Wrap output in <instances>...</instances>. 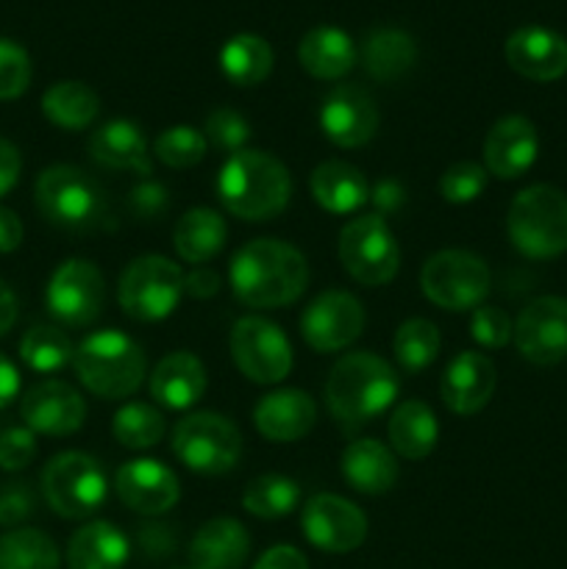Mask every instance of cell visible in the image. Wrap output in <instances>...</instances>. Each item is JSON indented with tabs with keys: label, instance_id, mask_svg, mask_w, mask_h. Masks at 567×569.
Segmentation results:
<instances>
[{
	"label": "cell",
	"instance_id": "1f68e13d",
	"mask_svg": "<svg viewBox=\"0 0 567 569\" xmlns=\"http://www.w3.org/2000/svg\"><path fill=\"white\" fill-rule=\"evenodd\" d=\"M417 61V44L400 28H376L365 37L361 44V64L365 72L376 81H398L400 76L415 67Z\"/></svg>",
	"mask_w": 567,
	"mask_h": 569
},
{
	"label": "cell",
	"instance_id": "e0dca14e",
	"mask_svg": "<svg viewBox=\"0 0 567 569\" xmlns=\"http://www.w3.org/2000/svg\"><path fill=\"white\" fill-rule=\"evenodd\" d=\"M320 128L337 148H365L378 131V106L365 87L342 83L320 106Z\"/></svg>",
	"mask_w": 567,
	"mask_h": 569
},
{
	"label": "cell",
	"instance_id": "5b68a950",
	"mask_svg": "<svg viewBox=\"0 0 567 569\" xmlns=\"http://www.w3.org/2000/svg\"><path fill=\"white\" fill-rule=\"evenodd\" d=\"M33 198L39 214L64 231H92L111 220L100 183L76 164H53L39 172Z\"/></svg>",
	"mask_w": 567,
	"mask_h": 569
},
{
	"label": "cell",
	"instance_id": "9a60e30c",
	"mask_svg": "<svg viewBox=\"0 0 567 569\" xmlns=\"http://www.w3.org/2000/svg\"><path fill=\"white\" fill-rule=\"evenodd\" d=\"M300 528L311 548L342 556L361 548L367 539V517L350 500L339 495H311L300 511Z\"/></svg>",
	"mask_w": 567,
	"mask_h": 569
},
{
	"label": "cell",
	"instance_id": "7bdbcfd3",
	"mask_svg": "<svg viewBox=\"0 0 567 569\" xmlns=\"http://www.w3.org/2000/svg\"><path fill=\"white\" fill-rule=\"evenodd\" d=\"M487 176L489 172L484 164H476V161H456L439 178V194L454 206L472 203L487 189Z\"/></svg>",
	"mask_w": 567,
	"mask_h": 569
},
{
	"label": "cell",
	"instance_id": "484cf974",
	"mask_svg": "<svg viewBox=\"0 0 567 569\" xmlns=\"http://www.w3.org/2000/svg\"><path fill=\"white\" fill-rule=\"evenodd\" d=\"M250 556L248 528L233 517L203 522L189 545L192 569H242Z\"/></svg>",
	"mask_w": 567,
	"mask_h": 569
},
{
	"label": "cell",
	"instance_id": "d4e9b609",
	"mask_svg": "<svg viewBox=\"0 0 567 569\" xmlns=\"http://www.w3.org/2000/svg\"><path fill=\"white\" fill-rule=\"evenodd\" d=\"M206 387H209V378H206L203 361L187 350L165 356L150 372V398L172 411L192 409L206 395Z\"/></svg>",
	"mask_w": 567,
	"mask_h": 569
},
{
	"label": "cell",
	"instance_id": "ee69618b",
	"mask_svg": "<svg viewBox=\"0 0 567 569\" xmlns=\"http://www.w3.org/2000/svg\"><path fill=\"white\" fill-rule=\"evenodd\" d=\"M31 87V59L26 48L0 39V100H14Z\"/></svg>",
	"mask_w": 567,
	"mask_h": 569
},
{
	"label": "cell",
	"instance_id": "7c38bea8",
	"mask_svg": "<svg viewBox=\"0 0 567 569\" xmlns=\"http://www.w3.org/2000/svg\"><path fill=\"white\" fill-rule=\"evenodd\" d=\"M228 348H231V359L237 370L248 381L261 383V387L281 383L292 372L295 359L289 337L276 322L265 320V317L250 315L233 322Z\"/></svg>",
	"mask_w": 567,
	"mask_h": 569
},
{
	"label": "cell",
	"instance_id": "f35d334b",
	"mask_svg": "<svg viewBox=\"0 0 567 569\" xmlns=\"http://www.w3.org/2000/svg\"><path fill=\"white\" fill-rule=\"evenodd\" d=\"M72 353H76V345L59 326H33L20 339V359L26 361L28 370L42 372V376L72 365Z\"/></svg>",
	"mask_w": 567,
	"mask_h": 569
},
{
	"label": "cell",
	"instance_id": "8992f818",
	"mask_svg": "<svg viewBox=\"0 0 567 569\" xmlns=\"http://www.w3.org/2000/svg\"><path fill=\"white\" fill-rule=\"evenodd\" d=\"M506 231L526 259H556L567 250V194L550 183H534L515 194Z\"/></svg>",
	"mask_w": 567,
	"mask_h": 569
},
{
	"label": "cell",
	"instance_id": "f6af8a7d",
	"mask_svg": "<svg viewBox=\"0 0 567 569\" xmlns=\"http://www.w3.org/2000/svg\"><path fill=\"white\" fill-rule=\"evenodd\" d=\"M470 333L481 348L498 350L515 337V322L498 306H478V309H472Z\"/></svg>",
	"mask_w": 567,
	"mask_h": 569
},
{
	"label": "cell",
	"instance_id": "7a4b0ae2",
	"mask_svg": "<svg viewBox=\"0 0 567 569\" xmlns=\"http://www.w3.org/2000/svg\"><path fill=\"white\" fill-rule=\"evenodd\" d=\"M398 389V376L389 361L370 350H356L331 367L326 406L342 431H359L395 403Z\"/></svg>",
	"mask_w": 567,
	"mask_h": 569
},
{
	"label": "cell",
	"instance_id": "4dcf8cb0",
	"mask_svg": "<svg viewBox=\"0 0 567 569\" xmlns=\"http://www.w3.org/2000/svg\"><path fill=\"white\" fill-rule=\"evenodd\" d=\"M387 437L392 453L404 456V459L409 461L426 459V456L437 448V415H434L431 406L422 403V400H404V403L395 406V411L389 415Z\"/></svg>",
	"mask_w": 567,
	"mask_h": 569
},
{
	"label": "cell",
	"instance_id": "d6a6232c",
	"mask_svg": "<svg viewBox=\"0 0 567 569\" xmlns=\"http://www.w3.org/2000/svg\"><path fill=\"white\" fill-rule=\"evenodd\" d=\"M228 228L222 214H217L215 209H189L181 220L176 222V231H172V244H176V253L181 256L187 264H206V261L215 259L222 248H226Z\"/></svg>",
	"mask_w": 567,
	"mask_h": 569
},
{
	"label": "cell",
	"instance_id": "d590c367",
	"mask_svg": "<svg viewBox=\"0 0 567 569\" xmlns=\"http://www.w3.org/2000/svg\"><path fill=\"white\" fill-rule=\"evenodd\" d=\"M300 487L287 476L267 472L253 478L242 495V509L259 520H278V517L292 515L300 506Z\"/></svg>",
	"mask_w": 567,
	"mask_h": 569
},
{
	"label": "cell",
	"instance_id": "7402d4cb",
	"mask_svg": "<svg viewBox=\"0 0 567 569\" xmlns=\"http://www.w3.org/2000/svg\"><path fill=\"white\" fill-rule=\"evenodd\" d=\"M506 61L528 81H556L567 72V39L543 26H523L506 39Z\"/></svg>",
	"mask_w": 567,
	"mask_h": 569
},
{
	"label": "cell",
	"instance_id": "f5cc1de1",
	"mask_svg": "<svg viewBox=\"0 0 567 569\" xmlns=\"http://www.w3.org/2000/svg\"><path fill=\"white\" fill-rule=\"evenodd\" d=\"M253 569H309V561L292 545H276L259 556Z\"/></svg>",
	"mask_w": 567,
	"mask_h": 569
},
{
	"label": "cell",
	"instance_id": "52a82bcc",
	"mask_svg": "<svg viewBox=\"0 0 567 569\" xmlns=\"http://www.w3.org/2000/svg\"><path fill=\"white\" fill-rule=\"evenodd\" d=\"M42 498L64 520H87L109 500V478L94 456L67 450L44 465Z\"/></svg>",
	"mask_w": 567,
	"mask_h": 569
},
{
	"label": "cell",
	"instance_id": "816d5d0a",
	"mask_svg": "<svg viewBox=\"0 0 567 569\" xmlns=\"http://www.w3.org/2000/svg\"><path fill=\"white\" fill-rule=\"evenodd\" d=\"M20 172H22L20 150H17L14 142L0 137V198H6V194L17 187Z\"/></svg>",
	"mask_w": 567,
	"mask_h": 569
},
{
	"label": "cell",
	"instance_id": "603a6c76",
	"mask_svg": "<svg viewBox=\"0 0 567 569\" xmlns=\"http://www.w3.org/2000/svg\"><path fill=\"white\" fill-rule=\"evenodd\" d=\"M317 406L304 389L267 392L253 409V426L270 442H298L315 428Z\"/></svg>",
	"mask_w": 567,
	"mask_h": 569
},
{
	"label": "cell",
	"instance_id": "ab89813d",
	"mask_svg": "<svg viewBox=\"0 0 567 569\" xmlns=\"http://www.w3.org/2000/svg\"><path fill=\"white\" fill-rule=\"evenodd\" d=\"M115 439L128 450H148L165 439L167 422L150 403H126L111 422Z\"/></svg>",
	"mask_w": 567,
	"mask_h": 569
},
{
	"label": "cell",
	"instance_id": "9c48e42d",
	"mask_svg": "<svg viewBox=\"0 0 567 569\" xmlns=\"http://www.w3.org/2000/svg\"><path fill=\"white\" fill-rule=\"evenodd\" d=\"M183 298V270L165 256H139L117 283L120 309L137 322L167 320Z\"/></svg>",
	"mask_w": 567,
	"mask_h": 569
},
{
	"label": "cell",
	"instance_id": "c3c4849f",
	"mask_svg": "<svg viewBox=\"0 0 567 569\" xmlns=\"http://www.w3.org/2000/svg\"><path fill=\"white\" fill-rule=\"evenodd\" d=\"M33 509H37V492L31 489V483L11 481L0 489V526H20L33 515Z\"/></svg>",
	"mask_w": 567,
	"mask_h": 569
},
{
	"label": "cell",
	"instance_id": "83f0119b",
	"mask_svg": "<svg viewBox=\"0 0 567 569\" xmlns=\"http://www.w3.org/2000/svg\"><path fill=\"white\" fill-rule=\"evenodd\" d=\"M131 556V542L115 522L94 520L72 533L67 545L70 569H122Z\"/></svg>",
	"mask_w": 567,
	"mask_h": 569
},
{
	"label": "cell",
	"instance_id": "e575fe53",
	"mask_svg": "<svg viewBox=\"0 0 567 569\" xmlns=\"http://www.w3.org/2000/svg\"><path fill=\"white\" fill-rule=\"evenodd\" d=\"M220 70L237 87H256L272 72V48L256 33H237L222 44Z\"/></svg>",
	"mask_w": 567,
	"mask_h": 569
},
{
	"label": "cell",
	"instance_id": "3957f363",
	"mask_svg": "<svg viewBox=\"0 0 567 569\" xmlns=\"http://www.w3.org/2000/svg\"><path fill=\"white\" fill-rule=\"evenodd\" d=\"M217 198L245 222H267L281 214L292 198L287 164L267 150H239L228 156L217 176Z\"/></svg>",
	"mask_w": 567,
	"mask_h": 569
},
{
	"label": "cell",
	"instance_id": "f546056e",
	"mask_svg": "<svg viewBox=\"0 0 567 569\" xmlns=\"http://www.w3.org/2000/svg\"><path fill=\"white\" fill-rule=\"evenodd\" d=\"M298 61L309 76L320 81H337L356 64V44L342 28L317 26L300 39Z\"/></svg>",
	"mask_w": 567,
	"mask_h": 569
},
{
	"label": "cell",
	"instance_id": "f907efd6",
	"mask_svg": "<svg viewBox=\"0 0 567 569\" xmlns=\"http://www.w3.org/2000/svg\"><path fill=\"white\" fill-rule=\"evenodd\" d=\"M370 203L376 206V214L387 220V214H395V211L404 209L406 203L404 183L395 181V178H381V181L370 187Z\"/></svg>",
	"mask_w": 567,
	"mask_h": 569
},
{
	"label": "cell",
	"instance_id": "5bb4252c",
	"mask_svg": "<svg viewBox=\"0 0 567 569\" xmlns=\"http://www.w3.org/2000/svg\"><path fill=\"white\" fill-rule=\"evenodd\" d=\"M365 331V306L345 289H326L300 315V333L317 353H339Z\"/></svg>",
	"mask_w": 567,
	"mask_h": 569
},
{
	"label": "cell",
	"instance_id": "2e32d148",
	"mask_svg": "<svg viewBox=\"0 0 567 569\" xmlns=\"http://www.w3.org/2000/svg\"><path fill=\"white\" fill-rule=\"evenodd\" d=\"M515 345L531 365L550 367L567 359V300L545 295L531 300L515 322Z\"/></svg>",
	"mask_w": 567,
	"mask_h": 569
},
{
	"label": "cell",
	"instance_id": "681fc988",
	"mask_svg": "<svg viewBox=\"0 0 567 569\" xmlns=\"http://www.w3.org/2000/svg\"><path fill=\"white\" fill-rule=\"evenodd\" d=\"M137 542L148 559H167L178 548V528L170 522H142L137 528Z\"/></svg>",
	"mask_w": 567,
	"mask_h": 569
},
{
	"label": "cell",
	"instance_id": "b9f144b4",
	"mask_svg": "<svg viewBox=\"0 0 567 569\" xmlns=\"http://www.w3.org/2000/svg\"><path fill=\"white\" fill-rule=\"evenodd\" d=\"M203 137L209 142V148H217L220 153H239L245 150L250 139V122L245 120L239 111L228 109H215L209 117H206V126H203Z\"/></svg>",
	"mask_w": 567,
	"mask_h": 569
},
{
	"label": "cell",
	"instance_id": "6da1fadb",
	"mask_svg": "<svg viewBox=\"0 0 567 569\" xmlns=\"http://www.w3.org/2000/svg\"><path fill=\"white\" fill-rule=\"evenodd\" d=\"M233 298L250 309L289 306L309 287V264L304 253L281 239H253L233 253L231 270Z\"/></svg>",
	"mask_w": 567,
	"mask_h": 569
},
{
	"label": "cell",
	"instance_id": "836d02e7",
	"mask_svg": "<svg viewBox=\"0 0 567 569\" xmlns=\"http://www.w3.org/2000/svg\"><path fill=\"white\" fill-rule=\"evenodd\" d=\"M42 114L61 131H83L100 114V98L81 81H59L42 94Z\"/></svg>",
	"mask_w": 567,
	"mask_h": 569
},
{
	"label": "cell",
	"instance_id": "7dc6e473",
	"mask_svg": "<svg viewBox=\"0 0 567 569\" xmlns=\"http://www.w3.org/2000/svg\"><path fill=\"white\" fill-rule=\"evenodd\" d=\"M126 206L139 222H156L161 214H165L167 206H170V194H167V189L161 187L159 181L145 178L142 183H137V187L131 189Z\"/></svg>",
	"mask_w": 567,
	"mask_h": 569
},
{
	"label": "cell",
	"instance_id": "60d3db41",
	"mask_svg": "<svg viewBox=\"0 0 567 569\" xmlns=\"http://www.w3.org/2000/svg\"><path fill=\"white\" fill-rule=\"evenodd\" d=\"M206 153H209V142H206L203 131H195L192 126L165 128L153 142L156 159L172 170H189V167L200 164Z\"/></svg>",
	"mask_w": 567,
	"mask_h": 569
},
{
	"label": "cell",
	"instance_id": "74e56055",
	"mask_svg": "<svg viewBox=\"0 0 567 569\" xmlns=\"http://www.w3.org/2000/svg\"><path fill=\"white\" fill-rule=\"evenodd\" d=\"M439 348H442L439 328L431 320H422V317H411V320L400 322L392 337L395 361L406 372H420L431 367L437 361Z\"/></svg>",
	"mask_w": 567,
	"mask_h": 569
},
{
	"label": "cell",
	"instance_id": "11a10c76",
	"mask_svg": "<svg viewBox=\"0 0 567 569\" xmlns=\"http://www.w3.org/2000/svg\"><path fill=\"white\" fill-rule=\"evenodd\" d=\"M22 220L17 211L0 206V253H14L22 244Z\"/></svg>",
	"mask_w": 567,
	"mask_h": 569
},
{
	"label": "cell",
	"instance_id": "4316f807",
	"mask_svg": "<svg viewBox=\"0 0 567 569\" xmlns=\"http://www.w3.org/2000/svg\"><path fill=\"white\" fill-rule=\"evenodd\" d=\"M309 189L315 203L331 214H354L370 203V181L350 161L331 159L317 164L309 178Z\"/></svg>",
	"mask_w": 567,
	"mask_h": 569
},
{
	"label": "cell",
	"instance_id": "680465c9",
	"mask_svg": "<svg viewBox=\"0 0 567 569\" xmlns=\"http://www.w3.org/2000/svg\"><path fill=\"white\" fill-rule=\"evenodd\" d=\"M172 569H192V567H172Z\"/></svg>",
	"mask_w": 567,
	"mask_h": 569
},
{
	"label": "cell",
	"instance_id": "ffe728a7",
	"mask_svg": "<svg viewBox=\"0 0 567 569\" xmlns=\"http://www.w3.org/2000/svg\"><path fill=\"white\" fill-rule=\"evenodd\" d=\"M539 153L537 128L528 117H500L484 139V167L500 181H515L526 176Z\"/></svg>",
	"mask_w": 567,
	"mask_h": 569
},
{
	"label": "cell",
	"instance_id": "cb8c5ba5",
	"mask_svg": "<svg viewBox=\"0 0 567 569\" xmlns=\"http://www.w3.org/2000/svg\"><path fill=\"white\" fill-rule=\"evenodd\" d=\"M89 156L100 167L117 172H137V176H153V159H150L148 139L142 128L131 120H109L89 137Z\"/></svg>",
	"mask_w": 567,
	"mask_h": 569
},
{
	"label": "cell",
	"instance_id": "f1b7e54d",
	"mask_svg": "<svg viewBox=\"0 0 567 569\" xmlns=\"http://www.w3.org/2000/svg\"><path fill=\"white\" fill-rule=\"evenodd\" d=\"M342 478L361 495H384L398 481V461L389 445L356 439L342 453Z\"/></svg>",
	"mask_w": 567,
	"mask_h": 569
},
{
	"label": "cell",
	"instance_id": "4fadbf2b",
	"mask_svg": "<svg viewBox=\"0 0 567 569\" xmlns=\"http://www.w3.org/2000/svg\"><path fill=\"white\" fill-rule=\"evenodd\" d=\"M106 303V281L87 259H67L50 276L44 306L61 326L87 328L100 317Z\"/></svg>",
	"mask_w": 567,
	"mask_h": 569
},
{
	"label": "cell",
	"instance_id": "db71d44e",
	"mask_svg": "<svg viewBox=\"0 0 567 569\" xmlns=\"http://www.w3.org/2000/svg\"><path fill=\"white\" fill-rule=\"evenodd\" d=\"M220 292V276L211 267H195L183 276V295L198 300H209Z\"/></svg>",
	"mask_w": 567,
	"mask_h": 569
},
{
	"label": "cell",
	"instance_id": "44dd1931",
	"mask_svg": "<svg viewBox=\"0 0 567 569\" xmlns=\"http://www.w3.org/2000/svg\"><path fill=\"white\" fill-rule=\"evenodd\" d=\"M495 387H498V370L493 359L476 350H465L445 367L439 395L454 415L470 417L493 400Z\"/></svg>",
	"mask_w": 567,
	"mask_h": 569
},
{
	"label": "cell",
	"instance_id": "30bf717a",
	"mask_svg": "<svg viewBox=\"0 0 567 569\" xmlns=\"http://www.w3.org/2000/svg\"><path fill=\"white\" fill-rule=\"evenodd\" d=\"M422 295L445 311H470L484 306L493 289V272L481 256L470 250H439L422 264Z\"/></svg>",
	"mask_w": 567,
	"mask_h": 569
},
{
	"label": "cell",
	"instance_id": "8d00e7d4",
	"mask_svg": "<svg viewBox=\"0 0 567 569\" xmlns=\"http://www.w3.org/2000/svg\"><path fill=\"white\" fill-rule=\"evenodd\" d=\"M59 548L37 528H17L0 539V569H59Z\"/></svg>",
	"mask_w": 567,
	"mask_h": 569
},
{
	"label": "cell",
	"instance_id": "ba28073f",
	"mask_svg": "<svg viewBox=\"0 0 567 569\" xmlns=\"http://www.w3.org/2000/svg\"><path fill=\"white\" fill-rule=\"evenodd\" d=\"M172 453L187 470L200 476H222L242 456V433L217 411H195L172 428Z\"/></svg>",
	"mask_w": 567,
	"mask_h": 569
},
{
	"label": "cell",
	"instance_id": "277c9868",
	"mask_svg": "<svg viewBox=\"0 0 567 569\" xmlns=\"http://www.w3.org/2000/svg\"><path fill=\"white\" fill-rule=\"evenodd\" d=\"M72 370L87 392L100 400L131 398L145 381L148 359L137 339L117 328L94 331L72 353Z\"/></svg>",
	"mask_w": 567,
	"mask_h": 569
},
{
	"label": "cell",
	"instance_id": "8fae6325",
	"mask_svg": "<svg viewBox=\"0 0 567 569\" xmlns=\"http://www.w3.org/2000/svg\"><path fill=\"white\" fill-rule=\"evenodd\" d=\"M339 261L361 287H384L398 276L400 248L384 217L361 214L339 233Z\"/></svg>",
	"mask_w": 567,
	"mask_h": 569
},
{
	"label": "cell",
	"instance_id": "9f6ffc18",
	"mask_svg": "<svg viewBox=\"0 0 567 569\" xmlns=\"http://www.w3.org/2000/svg\"><path fill=\"white\" fill-rule=\"evenodd\" d=\"M17 395H20V372L0 353V409L14 403Z\"/></svg>",
	"mask_w": 567,
	"mask_h": 569
},
{
	"label": "cell",
	"instance_id": "d6986e66",
	"mask_svg": "<svg viewBox=\"0 0 567 569\" xmlns=\"http://www.w3.org/2000/svg\"><path fill=\"white\" fill-rule=\"evenodd\" d=\"M115 489L128 509L145 517L165 515L181 498L178 476L156 459L126 461L117 470Z\"/></svg>",
	"mask_w": 567,
	"mask_h": 569
},
{
	"label": "cell",
	"instance_id": "6f0895ef",
	"mask_svg": "<svg viewBox=\"0 0 567 569\" xmlns=\"http://www.w3.org/2000/svg\"><path fill=\"white\" fill-rule=\"evenodd\" d=\"M17 298L14 292H11V287L6 281H0V337H6V333L14 328L17 322Z\"/></svg>",
	"mask_w": 567,
	"mask_h": 569
},
{
	"label": "cell",
	"instance_id": "bcb514c9",
	"mask_svg": "<svg viewBox=\"0 0 567 569\" xmlns=\"http://www.w3.org/2000/svg\"><path fill=\"white\" fill-rule=\"evenodd\" d=\"M33 459H37V437H33L31 428L0 431V467L3 470H26Z\"/></svg>",
	"mask_w": 567,
	"mask_h": 569
},
{
	"label": "cell",
	"instance_id": "ac0fdd59",
	"mask_svg": "<svg viewBox=\"0 0 567 569\" xmlns=\"http://www.w3.org/2000/svg\"><path fill=\"white\" fill-rule=\"evenodd\" d=\"M20 417L26 428L44 437H70L87 420V403L81 392L67 381H39L22 395Z\"/></svg>",
	"mask_w": 567,
	"mask_h": 569
}]
</instances>
